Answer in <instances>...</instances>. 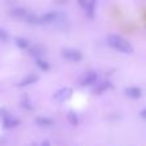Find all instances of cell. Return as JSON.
Wrapping results in <instances>:
<instances>
[{"label": "cell", "instance_id": "6da1fadb", "mask_svg": "<svg viewBox=\"0 0 146 146\" xmlns=\"http://www.w3.org/2000/svg\"><path fill=\"white\" fill-rule=\"evenodd\" d=\"M108 44L111 48L117 49L118 51H122V53H132L133 51V48H132L131 44L119 35H109Z\"/></svg>", "mask_w": 146, "mask_h": 146}, {"label": "cell", "instance_id": "7a4b0ae2", "mask_svg": "<svg viewBox=\"0 0 146 146\" xmlns=\"http://www.w3.org/2000/svg\"><path fill=\"white\" fill-rule=\"evenodd\" d=\"M62 55H63L66 59L71 60V62H80L81 59H82V54H81V51L76 50V49H63Z\"/></svg>", "mask_w": 146, "mask_h": 146}, {"label": "cell", "instance_id": "3957f363", "mask_svg": "<svg viewBox=\"0 0 146 146\" xmlns=\"http://www.w3.org/2000/svg\"><path fill=\"white\" fill-rule=\"evenodd\" d=\"M98 81V74L95 72H87L81 80V85L87 86V85H92V83H96Z\"/></svg>", "mask_w": 146, "mask_h": 146}, {"label": "cell", "instance_id": "277c9868", "mask_svg": "<svg viewBox=\"0 0 146 146\" xmlns=\"http://www.w3.org/2000/svg\"><path fill=\"white\" fill-rule=\"evenodd\" d=\"M71 95H72V88H69V87H64V88H62V90H59L54 96H55L56 100H59V101H64L66 99H68Z\"/></svg>", "mask_w": 146, "mask_h": 146}, {"label": "cell", "instance_id": "5b68a950", "mask_svg": "<svg viewBox=\"0 0 146 146\" xmlns=\"http://www.w3.org/2000/svg\"><path fill=\"white\" fill-rule=\"evenodd\" d=\"M80 4L82 5V8L85 9L86 14L88 17H94V13H95V1H80Z\"/></svg>", "mask_w": 146, "mask_h": 146}, {"label": "cell", "instance_id": "8992f818", "mask_svg": "<svg viewBox=\"0 0 146 146\" xmlns=\"http://www.w3.org/2000/svg\"><path fill=\"white\" fill-rule=\"evenodd\" d=\"M56 18H58V14L55 12H48L45 14H42L41 17H38V21L42 23H50V22L56 21Z\"/></svg>", "mask_w": 146, "mask_h": 146}, {"label": "cell", "instance_id": "52a82bcc", "mask_svg": "<svg viewBox=\"0 0 146 146\" xmlns=\"http://www.w3.org/2000/svg\"><path fill=\"white\" fill-rule=\"evenodd\" d=\"M126 95L132 99H137L141 96V90L139 87H127L126 88Z\"/></svg>", "mask_w": 146, "mask_h": 146}, {"label": "cell", "instance_id": "ba28073f", "mask_svg": "<svg viewBox=\"0 0 146 146\" xmlns=\"http://www.w3.org/2000/svg\"><path fill=\"white\" fill-rule=\"evenodd\" d=\"M110 86H111V83L109 82V81H103V82H99V85L96 86L95 88H94V92L100 94V92H103V91L108 90Z\"/></svg>", "mask_w": 146, "mask_h": 146}, {"label": "cell", "instance_id": "9c48e42d", "mask_svg": "<svg viewBox=\"0 0 146 146\" xmlns=\"http://www.w3.org/2000/svg\"><path fill=\"white\" fill-rule=\"evenodd\" d=\"M37 81V76L36 74H28L27 77H25L22 81L19 82V86H27V85H31V83L36 82Z\"/></svg>", "mask_w": 146, "mask_h": 146}, {"label": "cell", "instance_id": "30bf717a", "mask_svg": "<svg viewBox=\"0 0 146 146\" xmlns=\"http://www.w3.org/2000/svg\"><path fill=\"white\" fill-rule=\"evenodd\" d=\"M35 122L37 124H40V126H53V119L50 118H46V117H37V118L35 119Z\"/></svg>", "mask_w": 146, "mask_h": 146}, {"label": "cell", "instance_id": "8fae6325", "mask_svg": "<svg viewBox=\"0 0 146 146\" xmlns=\"http://www.w3.org/2000/svg\"><path fill=\"white\" fill-rule=\"evenodd\" d=\"M12 14L15 15V17H26L27 15V10L25 8H14L12 10Z\"/></svg>", "mask_w": 146, "mask_h": 146}, {"label": "cell", "instance_id": "7c38bea8", "mask_svg": "<svg viewBox=\"0 0 146 146\" xmlns=\"http://www.w3.org/2000/svg\"><path fill=\"white\" fill-rule=\"evenodd\" d=\"M67 117H68V121H69V123H71V124H73V126H77V124H78V117H77V114H76L73 110L69 111Z\"/></svg>", "mask_w": 146, "mask_h": 146}, {"label": "cell", "instance_id": "4fadbf2b", "mask_svg": "<svg viewBox=\"0 0 146 146\" xmlns=\"http://www.w3.org/2000/svg\"><path fill=\"white\" fill-rule=\"evenodd\" d=\"M36 64H37V66L40 67L42 71H48V69L50 68V66H49L48 62L42 60V59H36Z\"/></svg>", "mask_w": 146, "mask_h": 146}, {"label": "cell", "instance_id": "5bb4252c", "mask_svg": "<svg viewBox=\"0 0 146 146\" xmlns=\"http://www.w3.org/2000/svg\"><path fill=\"white\" fill-rule=\"evenodd\" d=\"M15 44H17L21 49H26L28 46L27 40H26V38H23V37H17V38H15Z\"/></svg>", "mask_w": 146, "mask_h": 146}, {"label": "cell", "instance_id": "9a60e30c", "mask_svg": "<svg viewBox=\"0 0 146 146\" xmlns=\"http://www.w3.org/2000/svg\"><path fill=\"white\" fill-rule=\"evenodd\" d=\"M27 21H28V22H31V23H40V21H38V17H37V15H35V14L27 15Z\"/></svg>", "mask_w": 146, "mask_h": 146}, {"label": "cell", "instance_id": "2e32d148", "mask_svg": "<svg viewBox=\"0 0 146 146\" xmlns=\"http://www.w3.org/2000/svg\"><path fill=\"white\" fill-rule=\"evenodd\" d=\"M8 37H9V35H8L7 31L3 30V28H0V41H7Z\"/></svg>", "mask_w": 146, "mask_h": 146}, {"label": "cell", "instance_id": "e0dca14e", "mask_svg": "<svg viewBox=\"0 0 146 146\" xmlns=\"http://www.w3.org/2000/svg\"><path fill=\"white\" fill-rule=\"evenodd\" d=\"M14 124H17V121H13V119H5V127H12L14 126Z\"/></svg>", "mask_w": 146, "mask_h": 146}, {"label": "cell", "instance_id": "ac0fdd59", "mask_svg": "<svg viewBox=\"0 0 146 146\" xmlns=\"http://www.w3.org/2000/svg\"><path fill=\"white\" fill-rule=\"evenodd\" d=\"M141 117H142V118H145V119H146V108L141 111Z\"/></svg>", "mask_w": 146, "mask_h": 146}, {"label": "cell", "instance_id": "d6986e66", "mask_svg": "<svg viewBox=\"0 0 146 146\" xmlns=\"http://www.w3.org/2000/svg\"><path fill=\"white\" fill-rule=\"evenodd\" d=\"M42 146H50V144H49L48 141H44V142H42Z\"/></svg>", "mask_w": 146, "mask_h": 146}]
</instances>
